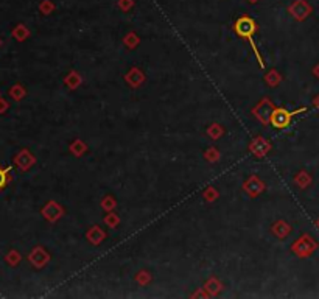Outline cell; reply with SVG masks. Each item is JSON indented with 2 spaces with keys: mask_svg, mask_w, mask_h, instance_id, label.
Returning <instances> with one entry per match:
<instances>
[{
  "mask_svg": "<svg viewBox=\"0 0 319 299\" xmlns=\"http://www.w3.org/2000/svg\"><path fill=\"white\" fill-rule=\"evenodd\" d=\"M291 11L294 13V16L297 19H304L308 13H310V8L307 7V4L304 2V0H297V2L293 5Z\"/></svg>",
  "mask_w": 319,
  "mask_h": 299,
  "instance_id": "3957f363",
  "label": "cell"
},
{
  "mask_svg": "<svg viewBox=\"0 0 319 299\" xmlns=\"http://www.w3.org/2000/svg\"><path fill=\"white\" fill-rule=\"evenodd\" d=\"M10 179V170L8 168H2L0 167V190H4Z\"/></svg>",
  "mask_w": 319,
  "mask_h": 299,
  "instance_id": "277c9868",
  "label": "cell"
},
{
  "mask_svg": "<svg viewBox=\"0 0 319 299\" xmlns=\"http://www.w3.org/2000/svg\"><path fill=\"white\" fill-rule=\"evenodd\" d=\"M316 73H317V77H319V67L316 69Z\"/></svg>",
  "mask_w": 319,
  "mask_h": 299,
  "instance_id": "5b68a950",
  "label": "cell"
},
{
  "mask_svg": "<svg viewBox=\"0 0 319 299\" xmlns=\"http://www.w3.org/2000/svg\"><path fill=\"white\" fill-rule=\"evenodd\" d=\"M256 22L252 21L251 17H246V16H243V17H240L238 21L235 22V31L241 36V37H246V39H249L251 42H252V34L256 33ZM252 47H254V50H256V45H254V42H252ZM256 53H257V58H259V61H260V64H262V58H260V55H259V52L256 50ZM263 66V64H262Z\"/></svg>",
  "mask_w": 319,
  "mask_h": 299,
  "instance_id": "6da1fadb",
  "label": "cell"
},
{
  "mask_svg": "<svg viewBox=\"0 0 319 299\" xmlns=\"http://www.w3.org/2000/svg\"><path fill=\"white\" fill-rule=\"evenodd\" d=\"M305 109H299V111H294V112H290L287 109H276L273 111V114H271V123L274 128H287L290 125V120L294 114H297V112H302Z\"/></svg>",
  "mask_w": 319,
  "mask_h": 299,
  "instance_id": "7a4b0ae2",
  "label": "cell"
}]
</instances>
